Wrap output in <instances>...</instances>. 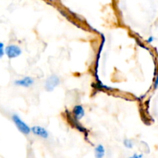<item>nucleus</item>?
Segmentation results:
<instances>
[{"mask_svg": "<svg viewBox=\"0 0 158 158\" xmlns=\"http://www.w3.org/2000/svg\"><path fill=\"white\" fill-rule=\"evenodd\" d=\"M12 122H13V123L15 124L17 129H18L20 133H23V135L28 136V135L31 133V127H29V125H28L26 122H25L24 121L20 118V116H19V115L15 114V113L12 114Z\"/></svg>", "mask_w": 158, "mask_h": 158, "instance_id": "nucleus-1", "label": "nucleus"}, {"mask_svg": "<svg viewBox=\"0 0 158 158\" xmlns=\"http://www.w3.org/2000/svg\"><path fill=\"white\" fill-rule=\"evenodd\" d=\"M23 53V50L20 46L15 44H9L5 47V54L7 56L8 58L13 59L19 57Z\"/></svg>", "mask_w": 158, "mask_h": 158, "instance_id": "nucleus-2", "label": "nucleus"}, {"mask_svg": "<svg viewBox=\"0 0 158 158\" xmlns=\"http://www.w3.org/2000/svg\"><path fill=\"white\" fill-rule=\"evenodd\" d=\"M60 83V79L56 74H51L46 80L44 85V88L46 91L51 92L53 91Z\"/></svg>", "mask_w": 158, "mask_h": 158, "instance_id": "nucleus-3", "label": "nucleus"}, {"mask_svg": "<svg viewBox=\"0 0 158 158\" xmlns=\"http://www.w3.org/2000/svg\"><path fill=\"white\" fill-rule=\"evenodd\" d=\"M31 133H32V134H34L35 136L43 138V139H48L49 136L48 130L40 125H34V126L31 127Z\"/></svg>", "mask_w": 158, "mask_h": 158, "instance_id": "nucleus-4", "label": "nucleus"}, {"mask_svg": "<svg viewBox=\"0 0 158 158\" xmlns=\"http://www.w3.org/2000/svg\"><path fill=\"white\" fill-rule=\"evenodd\" d=\"M34 83H35V80L29 76H26L23 78L18 79L14 81V85L19 87H23V88H29L32 86Z\"/></svg>", "mask_w": 158, "mask_h": 158, "instance_id": "nucleus-5", "label": "nucleus"}, {"mask_svg": "<svg viewBox=\"0 0 158 158\" xmlns=\"http://www.w3.org/2000/svg\"><path fill=\"white\" fill-rule=\"evenodd\" d=\"M73 117L76 121H80L84 117L85 109L82 105H76L72 111Z\"/></svg>", "mask_w": 158, "mask_h": 158, "instance_id": "nucleus-6", "label": "nucleus"}, {"mask_svg": "<svg viewBox=\"0 0 158 158\" xmlns=\"http://www.w3.org/2000/svg\"><path fill=\"white\" fill-rule=\"evenodd\" d=\"M106 154L105 147L102 144H98L94 149V156L95 158H103Z\"/></svg>", "mask_w": 158, "mask_h": 158, "instance_id": "nucleus-7", "label": "nucleus"}, {"mask_svg": "<svg viewBox=\"0 0 158 158\" xmlns=\"http://www.w3.org/2000/svg\"><path fill=\"white\" fill-rule=\"evenodd\" d=\"M123 145L126 148L132 149L134 147V142L131 139H125L123 140Z\"/></svg>", "mask_w": 158, "mask_h": 158, "instance_id": "nucleus-8", "label": "nucleus"}, {"mask_svg": "<svg viewBox=\"0 0 158 158\" xmlns=\"http://www.w3.org/2000/svg\"><path fill=\"white\" fill-rule=\"evenodd\" d=\"M5 55V45L2 42H0V59Z\"/></svg>", "mask_w": 158, "mask_h": 158, "instance_id": "nucleus-9", "label": "nucleus"}, {"mask_svg": "<svg viewBox=\"0 0 158 158\" xmlns=\"http://www.w3.org/2000/svg\"><path fill=\"white\" fill-rule=\"evenodd\" d=\"M154 89L157 90L158 88V71H157V74H156L155 77H154Z\"/></svg>", "mask_w": 158, "mask_h": 158, "instance_id": "nucleus-10", "label": "nucleus"}, {"mask_svg": "<svg viewBox=\"0 0 158 158\" xmlns=\"http://www.w3.org/2000/svg\"><path fill=\"white\" fill-rule=\"evenodd\" d=\"M143 153H134L133 155H131V156H129L128 158H143Z\"/></svg>", "mask_w": 158, "mask_h": 158, "instance_id": "nucleus-11", "label": "nucleus"}, {"mask_svg": "<svg viewBox=\"0 0 158 158\" xmlns=\"http://www.w3.org/2000/svg\"><path fill=\"white\" fill-rule=\"evenodd\" d=\"M154 40H155V37H154V36H150V37L147 39V42H148V43H152Z\"/></svg>", "mask_w": 158, "mask_h": 158, "instance_id": "nucleus-12", "label": "nucleus"}]
</instances>
